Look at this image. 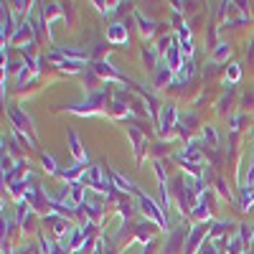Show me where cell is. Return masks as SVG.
Returning <instances> with one entry per match:
<instances>
[{"label": "cell", "mask_w": 254, "mask_h": 254, "mask_svg": "<svg viewBox=\"0 0 254 254\" xmlns=\"http://www.w3.org/2000/svg\"><path fill=\"white\" fill-rule=\"evenodd\" d=\"M229 79H231V81L239 79V66H231V69H229Z\"/></svg>", "instance_id": "cell-17"}, {"label": "cell", "mask_w": 254, "mask_h": 254, "mask_svg": "<svg viewBox=\"0 0 254 254\" xmlns=\"http://www.w3.org/2000/svg\"><path fill=\"white\" fill-rule=\"evenodd\" d=\"M107 41L110 44H127L130 41V36H127V28L122 23H112L107 28Z\"/></svg>", "instance_id": "cell-6"}, {"label": "cell", "mask_w": 254, "mask_h": 254, "mask_svg": "<svg viewBox=\"0 0 254 254\" xmlns=\"http://www.w3.org/2000/svg\"><path fill=\"white\" fill-rule=\"evenodd\" d=\"M137 198H140V206H142V211H145V214L147 216H150L158 226H165V214H163V211L155 206V201L153 198H147L145 193H140V190H137Z\"/></svg>", "instance_id": "cell-3"}, {"label": "cell", "mask_w": 254, "mask_h": 254, "mask_svg": "<svg viewBox=\"0 0 254 254\" xmlns=\"http://www.w3.org/2000/svg\"><path fill=\"white\" fill-rule=\"evenodd\" d=\"M13 18H10V10L3 8V38H13Z\"/></svg>", "instance_id": "cell-11"}, {"label": "cell", "mask_w": 254, "mask_h": 254, "mask_svg": "<svg viewBox=\"0 0 254 254\" xmlns=\"http://www.w3.org/2000/svg\"><path fill=\"white\" fill-rule=\"evenodd\" d=\"M135 20L140 23V31H142L145 36H153V33H155V26H158V23H155V20H150V18H145L140 10H135Z\"/></svg>", "instance_id": "cell-9"}, {"label": "cell", "mask_w": 254, "mask_h": 254, "mask_svg": "<svg viewBox=\"0 0 254 254\" xmlns=\"http://www.w3.org/2000/svg\"><path fill=\"white\" fill-rule=\"evenodd\" d=\"M107 171H110V178H112V186H115V188H120V190H127V193H132V190H135V186H132L130 181H127L122 173L112 171V168H107ZM135 193H137V190H135Z\"/></svg>", "instance_id": "cell-7"}, {"label": "cell", "mask_w": 254, "mask_h": 254, "mask_svg": "<svg viewBox=\"0 0 254 254\" xmlns=\"http://www.w3.org/2000/svg\"><path fill=\"white\" fill-rule=\"evenodd\" d=\"M23 38H31V26L28 23H20L18 28H15V33H13V44H18V41H23Z\"/></svg>", "instance_id": "cell-13"}, {"label": "cell", "mask_w": 254, "mask_h": 254, "mask_svg": "<svg viewBox=\"0 0 254 254\" xmlns=\"http://www.w3.org/2000/svg\"><path fill=\"white\" fill-rule=\"evenodd\" d=\"M203 254H216V247L214 244H203Z\"/></svg>", "instance_id": "cell-18"}, {"label": "cell", "mask_w": 254, "mask_h": 254, "mask_svg": "<svg viewBox=\"0 0 254 254\" xmlns=\"http://www.w3.org/2000/svg\"><path fill=\"white\" fill-rule=\"evenodd\" d=\"M173 81V71L168 66H158V76H155V87H163V84Z\"/></svg>", "instance_id": "cell-12"}, {"label": "cell", "mask_w": 254, "mask_h": 254, "mask_svg": "<svg viewBox=\"0 0 254 254\" xmlns=\"http://www.w3.org/2000/svg\"><path fill=\"white\" fill-rule=\"evenodd\" d=\"M229 54H231L229 44H219L216 51H214V61H224V59H229Z\"/></svg>", "instance_id": "cell-14"}, {"label": "cell", "mask_w": 254, "mask_h": 254, "mask_svg": "<svg viewBox=\"0 0 254 254\" xmlns=\"http://www.w3.org/2000/svg\"><path fill=\"white\" fill-rule=\"evenodd\" d=\"M41 160H44V165H46V171H49V173H59V168H56V160H54L51 155H44Z\"/></svg>", "instance_id": "cell-15"}, {"label": "cell", "mask_w": 254, "mask_h": 254, "mask_svg": "<svg viewBox=\"0 0 254 254\" xmlns=\"http://www.w3.org/2000/svg\"><path fill=\"white\" fill-rule=\"evenodd\" d=\"M127 132H130V137H132V142H135V155H137V160L142 158V147H145V137H142V132L137 130V127H127Z\"/></svg>", "instance_id": "cell-10"}, {"label": "cell", "mask_w": 254, "mask_h": 254, "mask_svg": "<svg viewBox=\"0 0 254 254\" xmlns=\"http://www.w3.org/2000/svg\"><path fill=\"white\" fill-rule=\"evenodd\" d=\"M69 150H71V155L76 158V165H84V163H87V150H84V147H81V140L76 137V132L74 130H69Z\"/></svg>", "instance_id": "cell-4"}, {"label": "cell", "mask_w": 254, "mask_h": 254, "mask_svg": "<svg viewBox=\"0 0 254 254\" xmlns=\"http://www.w3.org/2000/svg\"><path fill=\"white\" fill-rule=\"evenodd\" d=\"M203 137L211 140V145H216V132H214V127H206V130H203Z\"/></svg>", "instance_id": "cell-16"}, {"label": "cell", "mask_w": 254, "mask_h": 254, "mask_svg": "<svg viewBox=\"0 0 254 254\" xmlns=\"http://www.w3.org/2000/svg\"><path fill=\"white\" fill-rule=\"evenodd\" d=\"M94 71H97V74H102L104 79H112V81H125V76H122V74H117V71L110 66L107 61H99V64H94Z\"/></svg>", "instance_id": "cell-8"}, {"label": "cell", "mask_w": 254, "mask_h": 254, "mask_svg": "<svg viewBox=\"0 0 254 254\" xmlns=\"http://www.w3.org/2000/svg\"><path fill=\"white\" fill-rule=\"evenodd\" d=\"M104 99H107V89H99V92H92L87 99H84L81 104H74V107H69V112H76V115H89V112H97Z\"/></svg>", "instance_id": "cell-1"}, {"label": "cell", "mask_w": 254, "mask_h": 254, "mask_svg": "<svg viewBox=\"0 0 254 254\" xmlns=\"http://www.w3.org/2000/svg\"><path fill=\"white\" fill-rule=\"evenodd\" d=\"M94 254H102V244H97V249H94Z\"/></svg>", "instance_id": "cell-19"}, {"label": "cell", "mask_w": 254, "mask_h": 254, "mask_svg": "<svg viewBox=\"0 0 254 254\" xmlns=\"http://www.w3.org/2000/svg\"><path fill=\"white\" fill-rule=\"evenodd\" d=\"M8 112H10V120H13V125H15V130L26 132V135L33 130V127H31V120H28V115H23V112H20V110H15V107H10Z\"/></svg>", "instance_id": "cell-5"}, {"label": "cell", "mask_w": 254, "mask_h": 254, "mask_svg": "<svg viewBox=\"0 0 254 254\" xmlns=\"http://www.w3.org/2000/svg\"><path fill=\"white\" fill-rule=\"evenodd\" d=\"M176 120H178L176 107H173V104H165L163 112H160V117H158V125H160V127H158V132H160V135H168V132L173 130V127H178Z\"/></svg>", "instance_id": "cell-2"}]
</instances>
